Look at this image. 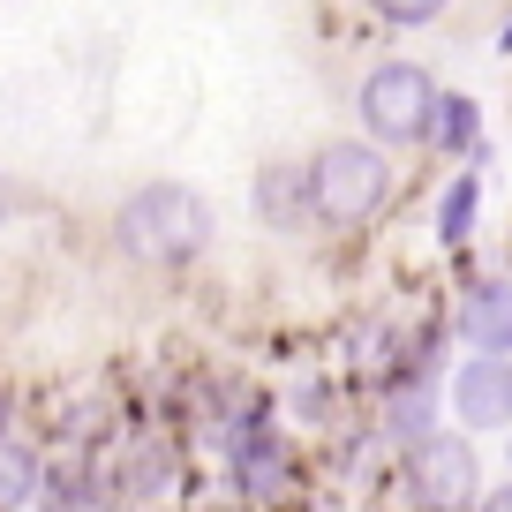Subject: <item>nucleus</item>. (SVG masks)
<instances>
[{
  "instance_id": "nucleus-1",
  "label": "nucleus",
  "mask_w": 512,
  "mask_h": 512,
  "mask_svg": "<svg viewBox=\"0 0 512 512\" xmlns=\"http://www.w3.org/2000/svg\"><path fill=\"white\" fill-rule=\"evenodd\" d=\"M219 241V211L211 196H196L189 181H144L113 204V249L128 264H151V272H181L196 256H211Z\"/></svg>"
},
{
  "instance_id": "nucleus-2",
  "label": "nucleus",
  "mask_w": 512,
  "mask_h": 512,
  "mask_svg": "<svg viewBox=\"0 0 512 512\" xmlns=\"http://www.w3.org/2000/svg\"><path fill=\"white\" fill-rule=\"evenodd\" d=\"M302 181H309V219H324V226H369L392 204V159L377 144H362V136L317 144Z\"/></svg>"
},
{
  "instance_id": "nucleus-3",
  "label": "nucleus",
  "mask_w": 512,
  "mask_h": 512,
  "mask_svg": "<svg viewBox=\"0 0 512 512\" xmlns=\"http://www.w3.org/2000/svg\"><path fill=\"white\" fill-rule=\"evenodd\" d=\"M219 452H226V475H234L241 497H256V505H272L279 490H294V445L287 430H279V407L256 392V400H241L234 415L219 422Z\"/></svg>"
},
{
  "instance_id": "nucleus-4",
  "label": "nucleus",
  "mask_w": 512,
  "mask_h": 512,
  "mask_svg": "<svg viewBox=\"0 0 512 512\" xmlns=\"http://www.w3.org/2000/svg\"><path fill=\"white\" fill-rule=\"evenodd\" d=\"M354 113H362L369 144H430V113H437V83L430 68L415 61H377L354 91Z\"/></svg>"
},
{
  "instance_id": "nucleus-5",
  "label": "nucleus",
  "mask_w": 512,
  "mask_h": 512,
  "mask_svg": "<svg viewBox=\"0 0 512 512\" xmlns=\"http://www.w3.org/2000/svg\"><path fill=\"white\" fill-rule=\"evenodd\" d=\"M407 497L415 512H475L482 505V460H475V437L460 430H437L407 452Z\"/></svg>"
},
{
  "instance_id": "nucleus-6",
  "label": "nucleus",
  "mask_w": 512,
  "mask_h": 512,
  "mask_svg": "<svg viewBox=\"0 0 512 512\" xmlns=\"http://www.w3.org/2000/svg\"><path fill=\"white\" fill-rule=\"evenodd\" d=\"M460 437H490V430H512V354H467L452 369V392H445Z\"/></svg>"
},
{
  "instance_id": "nucleus-7",
  "label": "nucleus",
  "mask_w": 512,
  "mask_h": 512,
  "mask_svg": "<svg viewBox=\"0 0 512 512\" xmlns=\"http://www.w3.org/2000/svg\"><path fill=\"white\" fill-rule=\"evenodd\" d=\"M452 332L467 339V354H512V279H475V287L460 294V317H452Z\"/></svg>"
},
{
  "instance_id": "nucleus-8",
  "label": "nucleus",
  "mask_w": 512,
  "mask_h": 512,
  "mask_svg": "<svg viewBox=\"0 0 512 512\" xmlns=\"http://www.w3.org/2000/svg\"><path fill=\"white\" fill-rule=\"evenodd\" d=\"M256 211H264V226H279V234H302V226H309L302 166H264V174H256Z\"/></svg>"
},
{
  "instance_id": "nucleus-9",
  "label": "nucleus",
  "mask_w": 512,
  "mask_h": 512,
  "mask_svg": "<svg viewBox=\"0 0 512 512\" xmlns=\"http://www.w3.org/2000/svg\"><path fill=\"white\" fill-rule=\"evenodd\" d=\"M430 144L445 151V159H475V151H482V106H475L467 91H437Z\"/></svg>"
},
{
  "instance_id": "nucleus-10",
  "label": "nucleus",
  "mask_w": 512,
  "mask_h": 512,
  "mask_svg": "<svg viewBox=\"0 0 512 512\" xmlns=\"http://www.w3.org/2000/svg\"><path fill=\"white\" fill-rule=\"evenodd\" d=\"M38 512H106V482L83 460H53L38 482Z\"/></svg>"
},
{
  "instance_id": "nucleus-11",
  "label": "nucleus",
  "mask_w": 512,
  "mask_h": 512,
  "mask_svg": "<svg viewBox=\"0 0 512 512\" xmlns=\"http://www.w3.org/2000/svg\"><path fill=\"white\" fill-rule=\"evenodd\" d=\"M475 211H482V174H452L437 189V241L445 249H467L475 241Z\"/></svg>"
},
{
  "instance_id": "nucleus-12",
  "label": "nucleus",
  "mask_w": 512,
  "mask_h": 512,
  "mask_svg": "<svg viewBox=\"0 0 512 512\" xmlns=\"http://www.w3.org/2000/svg\"><path fill=\"white\" fill-rule=\"evenodd\" d=\"M38 482H46V460L16 437H0V512H23L38 505Z\"/></svg>"
},
{
  "instance_id": "nucleus-13",
  "label": "nucleus",
  "mask_w": 512,
  "mask_h": 512,
  "mask_svg": "<svg viewBox=\"0 0 512 512\" xmlns=\"http://www.w3.org/2000/svg\"><path fill=\"white\" fill-rule=\"evenodd\" d=\"M166 445H128V460H121V482H113V490L121 497H159L166 490Z\"/></svg>"
},
{
  "instance_id": "nucleus-14",
  "label": "nucleus",
  "mask_w": 512,
  "mask_h": 512,
  "mask_svg": "<svg viewBox=\"0 0 512 512\" xmlns=\"http://www.w3.org/2000/svg\"><path fill=\"white\" fill-rule=\"evenodd\" d=\"M369 8H377L384 23H392V31H422V23H437L452 8V0H369Z\"/></svg>"
},
{
  "instance_id": "nucleus-15",
  "label": "nucleus",
  "mask_w": 512,
  "mask_h": 512,
  "mask_svg": "<svg viewBox=\"0 0 512 512\" xmlns=\"http://www.w3.org/2000/svg\"><path fill=\"white\" fill-rule=\"evenodd\" d=\"M475 512H512V482H497V490H482Z\"/></svg>"
},
{
  "instance_id": "nucleus-16",
  "label": "nucleus",
  "mask_w": 512,
  "mask_h": 512,
  "mask_svg": "<svg viewBox=\"0 0 512 512\" xmlns=\"http://www.w3.org/2000/svg\"><path fill=\"white\" fill-rule=\"evenodd\" d=\"M0 437H16V392L0 384Z\"/></svg>"
},
{
  "instance_id": "nucleus-17",
  "label": "nucleus",
  "mask_w": 512,
  "mask_h": 512,
  "mask_svg": "<svg viewBox=\"0 0 512 512\" xmlns=\"http://www.w3.org/2000/svg\"><path fill=\"white\" fill-rule=\"evenodd\" d=\"M505 475H512V430H505Z\"/></svg>"
},
{
  "instance_id": "nucleus-18",
  "label": "nucleus",
  "mask_w": 512,
  "mask_h": 512,
  "mask_svg": "<svg viewBox=\"0 0 512 512\" xmlns=\"http://www.w3.org/2000/svg\"><path fill=\"white\" fill-rule=\"evenodd\" d=\"M497 46H505V53H512V23H505V38H497Z\"/></svg>"
},
{
  "instance_id": "nucleus-19",
  "label": "nucleus",
  "mask_w": 512,
  "mask_h": 512,
  "mask_svg": "<svg viewBox=\"0 0 512 512\" xmlns=\"http://www.w3.org/2000/svg\"><path fill=\"white\" fill-rule=\"evenodd\" d=\"M0 211H8V189H0Z\"/></svg>"
}]
</instances>
